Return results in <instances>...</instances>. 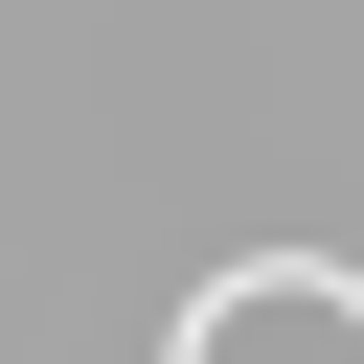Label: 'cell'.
Instances as JSON below:
<instances>
[{"mask_svg": "<svg viewBox=\"0 0 364 364\" xmlns=\"http://www.w3.org/2000/svg\"><path fill=\"white\" fill-rule=\"evenodd\" d=\"M250 318H341V341H364V273H341V250H250V273H205V296H182V364H205V341H250Z\"/></svg>", "mask_w": 364, "mask_h": 364, "instance_id": "6da1fadb", "label": "cell"}]
</instances>
